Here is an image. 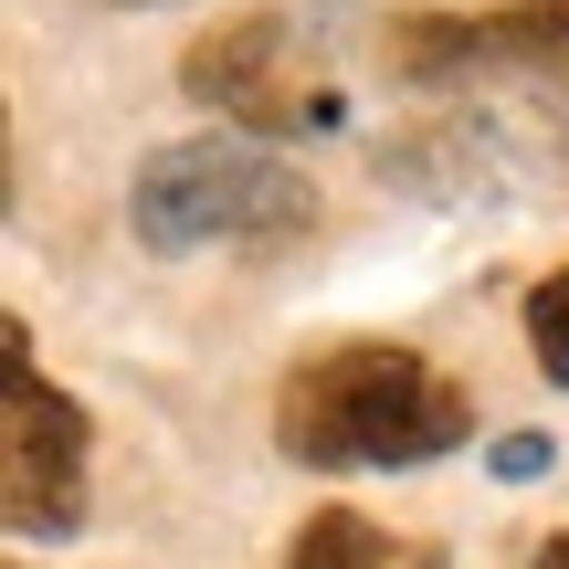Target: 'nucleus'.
I'll return each instance as SVG.
<instances>
[{"label":"nucleus","mask_w":569,"mask_h":569,"mask_svg":"<svg viewBox=\"0 0 569 569\" xmlns=\"http://www.w3.org/2000/svg\"><path fill=\"white\" fill-rule=\"evenodd\" d=\"M127 222L148 253H201V243H284L317 222V190L274 159L264 138H180L127 180Z\"/></svg>","instance_id":"2"},{"label":"nucleus","mask_w":569,"mask_h":569,"mask_svg":"<svg viewBox=\"0 0 569 569\" xmlns=\"http://www.w3.org/2000/svg\"><path fill=\"white\" fill-rule=\"evenodd\" d=\"M284 569H443V549H390L359 507H327V517H306V528H296Z\"/></svg>","instance_id":"6"},{"label":"nucleus","mask_w":569,"mask_h":569,"mask_svg":"<svg viewBox=\"0 0 569 569\" xmlns=\"http://www.w3.org/2000/svg\"><path fill=\"white\" fill-rule=\"evenodd\" d=\"M180 84L201 106H222L243 138H306V127H338V84L296 53V21L284 11H222L201 42L180 53Z\"/></svg>","instance_id":"3"},{"label":"nucleus","mask_w":569,"mask_h":569,"mask_svg":"<svg viewBox=\"0 0 569 569\" xmlns=\"http://www.w3.org/2000/svg\"><path fill=\"white\" fill-rule=\"evenodd\" d=\"M496 475H507V486L549 475V432H507V443H496Z\"/></svg>","instance_id":"8"},{"label":"nucleus","mask_w":569,"mask_h":569,"mask_svg":"<svg viewBox=\"0 0 569 569\" xmlns=\"http://www.w3.org/2000/svg\"><path fill=\"white\" fill-rule=\"evenodd\" d=\"M390 63H401L411 84L496 74V63L559 74V63H569V0H507V11H432V21H401Z\"/></svg>","instance_id":"5"},{"label":"nucleus","mask_w":569,"mask_h":569,"mask_svg":"<svg viewBox=\"0 0 569 569\" xmlns=\"http://www.w3.org/2000/svg\"><path fill=\"white\" fill-rule=\"evenodd\" d=\"M465 432H475L465 380H443L422 348H390V338H338L296 359L274 390V443L317 475H401L453 453Z\"/></svg>","instance_id":"1"},{"label":"nucleus","mask_w":569,"mask_h":569,"mask_svg":"<svg viewBox=\"0 0 569 569\" xmlns=\"http://www.w3.org/2000/svg\"><path fill=\"white\" fill-rule=\"evenodd\" d=\"M538 569H569V538H549V549H538Z\"/></svg>","instance_id":"9"},{"label":"nucleus","mask_w":569,"mask_h":569,"mask_svg":"<svg viewBox=\"0 0 569 569\" xmlns=\"http://www.w3.org/2000/svg\"><path fill=\"white\" fill-rule=\"evenodd\" d=\"M528 348H538V369H549V380L569 390V264L528 296Z\"/></svg>","instance_id":"7"},{"label":"nucleus","mask_w":569,"mask_h":569,"mask_svg":"<svg viewBox=\"0 0 569 569\" xmlns=\"http://www.w3.org/2000/svg\"><path fill=\"white\" fill-rule=\"evenodd\" d=\"M0 348H11V432H0V507H11V538H74L84 528V401L74 390H53L32 369V338L21 327H0Z\"/></svg>","instance_id":"4"}]
</instances>
